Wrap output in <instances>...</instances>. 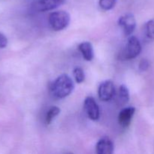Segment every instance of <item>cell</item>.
<instances>
[{
    "mask_svg": "<svg viewBox=\"0 0 154 154\" xmlns=\"http://www.w3.org/2000/svg\"><path fill=\"white\" fill-rule=\"evenodd\" d=\"M66 0H38L33 5V9L38 12L54 10L63 5Z\"/></svg>",
    "mask_w": 154,
    "mask_h": 154,
    "instance_id": "52a82bcc",
    "label": "cell"
},
{
    "mask_svg": "<svg viewBox=\"0 0 154 154\" xmlns=\"http://www.w3.org/2000/svg\"><path fill=\"white\" fill-rule=\"evenodd\" d=\"M66 154H73L72 153H66Z\"/></svg>",
    "mask_w": 154,
    "mask_h": 154,
    "instance_id": "ac0fdd59",
    "label": "cell"
},
{
    "mask_svg": "<svg viewBox=\"0 0 154 154\" xmlns=\"http://www.w3.org/2000/svg\"><path fill=\"white\" fill-rule=\"evenodd\" d=\"M78 50L86 61H92L94 58V50L90 42H81L78 45Z\"/></svg>",
    "mask_w": 154,
    "mask_h": 154,
    "instance_id": "30bf717a",
    "label": "cell"
},
{
    "mask_svg": "<svg viewBox=\"0 0 154 154\" xmlns=\"http://www.w3.org/2000/svg\"><path fill=\"white\" fill-rule=\"evenodd\" d=\"M8 38L4 34L0 32V49H2L7 47L8 45Z\"/></svg>",
    "mask_w": 154,
    "mask_h": 154,
    "instance_id": "e0dca14e",
    "label": "cell"
},
{
    "mask_svg": "<svg viewBox=\"0 0 154 154\" xmlns=\"http://www.w3.org/2000/svg\"><path fill=\"white\" fill-rule=\"evenodd\" d=\"M149 66H150V63H149L148 60L146 59H143L140 61L139 65H138V69L141 72H145L148 69Z\"/></svg>",
    "mask_w": 154,
    "mask_h": 154,
    "instance_id": "2e32d148",
    "label": "cell"
},
{
    "mask_svg": "<svg viewBox=\"0 0 154 154\" xmlns=\"http://www.w3.org/2000/svg\"><path fill=\"white\" fill-rule=\"evenodd\" d=\"M73 76L77 84H81L85 80V74L84 70L80 67L75 68L73 70Z\"/></svg>",
    "mask_w": 154,
    "mask_h": 154,
    "instance_id": "4fadbf2b",
    "label": "cell"
},
{
    "mask_svg": "<svg viewBox=\"0 0 154 154\" xmlns=\"http://www.w3.org/2000/svg\"><path fill=\"white\" fill-rule=\"evenodd\" d=\"M84 108L87 117L93 121H97L100 117V110L97 102L92 96H87L84 99Z\"/></svg>",
    "mask_w": 154,
    "mask_h": 154,
    "instance_id": "8992f818",
    "label": "cell"
},
{
    "mask_svg": "<svg viewBox=\"0 0 154 154\" xmlns=\"http://www.w3.org/2000/svg\"><path fill=\"white\" fill-rule=\"evenodd\" d=\"M135 112V108L127 107L120 111L118 115V123L123 128H127L132 122V117Z\"/></svg>",
    "mask_w": 154,
    "mask_h": 154,
    "instance_id": "ba28073f",
    "label": "cell"
},
{
    "mask_svg": "<svg viewBox=\"0 0 154 154\" xmlns=\"http://www.w3.org/2000/svg\"><path fill=\"white\" fill-rule=\"evenodd\" d=\"M96 154H113L114 144L108 137L100 138L96 146Z\"/></svg>",
    "mask_w": 154,
    "mask_h": 154,
    "instance_id": "9c48e42d",
    "label": "cell"
},
{
    "mask_svg": "<svg viewBox=\"0 0 154 154\" xmlns=\"http://www.w3.org/2000/svg\"><path fill=\"white\" fill-rule=\"evenodd\" d=\"M71 17L69 14L65 11L52 12L48 17V23L54 31L59 32L67 28L70 23Z\"/></svg>",
    "mask_w": 154,
    "mask_h": 154,
    "instance_id": "7a4b0ae2",
    "label": "cell"
},
{
    "mask_svg": "<svg viewBox=\"0 0 154 154\" xmlns=\"http://www.w3.org/2000/svg\"><path fill=\"white\" fill-rule=\"evenodd\" d=\"M116 2L117 0H99V5L102 10L109 11L115 6Z\"/></svg>",
    "mask_w": 154,
    "mask_h": 154,
    "instance_id": "9a60e30c",
    "label": "cell"
},
{
    "mask_svg": "<svg viewBox=\"0 0 154 154\" xmlns=\"http://www.w3.org/2000/svg\"><path fill=\"white\" fill-rule=\"evenodd\" d=\"M141 52V45L139 40L135 36L131 35L128 39L123 57L126 60H132L136 58Z\"/></svg>",
    "mask_w": 154,
    "mask_h": 154,
    "instance_id": "3957f363",
    "label": "cell"
},
{
    "mask_svg": "<svg viewBox=\"0 0 154 154\" xmlns=\"http://www.w3.org/2000/svg\"><path fill=\"white\" fill-rule=\"evenodd\" d=\"M115 94V87L111 80H106L101 83L98 89V96L99 99L103 102L111 100Z\"/></svg>",
    "mask_w": 154,
    "mask_h": 154,
    "instance_id": "5b68a950",
    "label": "cell"
},
{
    "mask_svg": "<svg viewBox=\"0 0 154 154\" xmlns=\"http://www.w3.org/2000/svg\"><path fill=\"white\" fill-rule=\"evenodd\" d=\"M75 84L72 78L66 74L59 76L50 87L53 96L57 99H64L73 92Z\"/></svg>",
    "mask_w": 154,
    "mask_h": 154,
    "instance_id": "6da1fadb",
    "label": "cell"
},
{
    "mask_svg": "<svg viewBox=\"0 0 154 154\" xmlns=\"http://www.w3.org/2000/svg\"><path fill=\"white\" fill-rule=\"evenodd\" d=\"M129 101V91L128 87L124 84L120 85L119 87L118 95H117V102L119 105L123 106L126 105Z\"/></svg>",
    "mask_w": 154,
    "mask_h": 154,
    "instance_id": "8fae6325",
    "label": "cell"
},
{
    "mask_svg": "<svg viewBox=\"0 0 154 154\" xmlns=\"http://www.w3.org/2000/svg\"><path fill=\"white\" fill-rule=\"evenodd\" d=\"M117 23L126 36H130L136 28V20L132 14L128 13L123 15L119 18Z\"/></svg>",
    "mask_w": 154,
    "mask_h": 154,
    "instance_id": "277c9868",
    "label": "cell"
},
{
    "mask_svg": "<svg viewBox=\"0 0 154 154\" xmlns=\"http://www.w3.org/2000/svg\"><path fill=\"white\" fill-rule=\"evenodd\" d=\"M60 108L57 106H52L49 108L45 116V124L50 125L53 120L60 114Z\"/></svg>",
    "mask_w": 154,
    "mask_h": 154,
    "instance_id": "7c38bea8",
    "label": "cell"
},
{
    "mask_svg": "<svg viewBox=\"0 0 154 154\" xmlns=\"http://www.w3.org/2000/svg\"><path fill=\"white\" fill-rule=\"evenodd\" d=\"M145 35L150 40H154V19L150 20L146 23Z\"/></svg>",
    "mask_w": 154,
    "mask_h": 154,
    "instance_id": "5bb4252c",
    "label": "cell"
}]
</instances>
